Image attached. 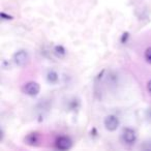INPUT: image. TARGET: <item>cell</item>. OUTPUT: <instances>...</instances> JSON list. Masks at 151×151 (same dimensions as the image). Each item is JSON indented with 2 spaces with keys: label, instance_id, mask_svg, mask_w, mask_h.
Listing matches in <instances>:
<instances>
[{
  "label": "cell",
  "instance_id": "obj_8",
  "mask_svg": "<svg viewBox=\"0 0 151 151\" xmlns=\"http://www.w3.org/2000/svg\"><path fill=\"white\" fill-rule=\"evenodd\" d=\"M54 53H55V55L56 56H58V57H64L65 56V54H66V51H65V49L63 48L62 46H56L54 48Z\"/></svg>",
  "mask_w": 151,
  "mask_h": 151
},
{
  "label": "cell",
  "instance_id": "obj_3",
  "mask_svg": "<svg viewBox=\"0 0 151 151\" xmlns=\"http://www.w3.org/2000/svg\"><path fill=\"white\" fill-rule=\"evenodd\" d=\"M104 123H105V126L108 130L114 132V130H116L118 128L120 122L118 117H116L115 115H109L105 118V122Z\"/></svg>",
  "mask_w": 151,
  "mask_h": 151
},
{
  "label": "cell",
  "instance_id": "obj_12",
  "mask_svg": "<svg viewBox=\"0 0 151 151\" xmlns=\"http://www.w3.org/2000/svg\"><path fill=\"white\" fill-rule=\"evenodd\" d=\"M147 90H148L149 94L151 95V80L149 81L148 83H147Z\"/></svg>",
  "mask_w": 151,
  "mask_h": 151
},
{
  "label": "cell",
  "instance_id": "obj_4",
  "mask_svg": "<svg viewBox=\"0 0 151 151\" xmlns=\"http://www.w3.org/2000/svg\"><path fill=\"white\" fill-rule=\"evenodd\" d=\"M40 87L36 82H28L24 86V92L29 96H36L40 93Z\"/></svg>",
  "mask_w": 151,
  "mask_h": 151
},
{
  "label": "cell",
  "instance_id": "obj_7",
  "mask_svg": "<svg viewBox=\"0 0 151 151\" xmlns=\"http://www.w3.org/2000/svg\"><path fill=\"white\" fill-rule=\"evenodd\" d=\"M58 73L54 70H50L47 73V81H48L50 84H56L58 82Z\"/></svg>",
  "mask_w": 151,
  "mask_h": 151
},
{
  "label": "cell",
  "instance_id": "obj_6",
  "mask_svg": "<svg viewBox=\"0 0 151 151\" xmlns=\"http://www.w3.org/2000/svg\"><path fill=\"white\" fill-rule=\"evenodd\" d=\"M40 140V134L38 132H31V134H27L24 141H25L26 144L28 145H36Z\"/></svg>",
  "mask_w": 151,
  "mask_h": 151
},
{
  "label": "cell",
  "instance_id": "obj_2",
  "mask_svg": "<svg viewBox=\"0 0 151 151\" xmlns=\"http://www.w3.org/2000/svg\"><path fill=\"white\" fill-rule=\"evenodd\" d=\"M122 141L126 144H134L137 140V134L134 129L132 128H124L122 130V134H121Z\"/></svg>",
  "mask_w": 151,
  "mask_h": 151
},
{
  "label": "cell",
  "instance_id": "obj_1",
  "mask_svg": "<svg viewBox=\"0 0 151 151\" xmlns=\"http://www.w3.org/2000/svg\"><path fill=\"white\" fill-rule=\"evenodd\" d=\"M28 59H29L28 53L25 50H20L14 55L13 60L18 66H24L28 62Z\"/></svg>",
  "mask_w": 151,
  "mask_h": 151
},
{
  "label": "cell",
  "instance_id": "obj_9",
  "mask_svg": "<svg viewBox=\"0 0 151 151\" xmlns=\"http://www.w3.org/2000/svg\"><path fill=\"white\" fill-rule=\"evenodd\" d=\"M145 59H146L147 62L151 63V47L147 48L146 51H145Z\"/></svg>",
  "mask_w": 151,
  "mask_h": 151
},
{
  "label": "cell",
  "instance_id": "obj_11",
  "mask_svg": "<svg viewBox=\"0 0 151 151\" xmlns=\"http://www.w3.org/2000/svg\"><path fill=\"white\" fill-rule=\"evenodd\" d=\"M128 37V33L127 32H125V33H123V36H122V38H121V42H126V38Z\"/></svg>",
  "mask_w": 151,
  "mask_h": 151
},
{
  "label": "cell",
  "instance_id": "obj_5",
  "mask_svg": "<svg viewBox=\"0 0 151 151\" xmlns=\"http://www.w3.org/2000/svg\"><path fill=\"white\" fill-rule=\"evenodd\" d=\"M71 140L68 137H59L55 142V146L59 150H67L71 147Z\"/></svg>",
  "mask_w": 151,
  "mask_h": 151
},
{
  "label": "cell",
  "instance_id": "obj_10",
  "mask_svg": "<svg viewBox=\"0 0 151 151\" xmlns=\"http://www.w3.org/2000/svg\"><path fill=\"white\" fill-rule=\"evenodd\" d=\"M1 18L4 20H12L13 19V17L12 16H9V15H5L4 13H1Z\"/></svg>",
  "mask_w": 151,
  "mask_h": 151
},
{
  "label": "cell",
  "instance_id": "obj_13",
  "mask_svg": "<svg viewBox=\"0 0 151 151\" xmlns=\"http://www.w3.org/2000/svg\"><path fill=\"white\" fill-rule=\"evenodd\" d=\"M150 116H151V112H150Z\"/></svg>",
  "mask_w": 151,
  "mask_h": 151
}]
</instances>
